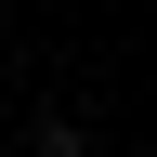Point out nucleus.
Here are the masks:
<instances>
[{
  "mask_svg": "<svg viewBox=\"0 0 157 157\" xmlns=\"http://www.w3.org/2000/svg\"><path fill=\"white\" fill-rule=\"evenodd\" d=\"M26 157H92V144H78V118H39V131H26Z\"/></svg>",
  "mask_w": 157,
  "mask_h": 157,
  "instance_id": "1",
  "label": "nucleus"
}]
</instances>
